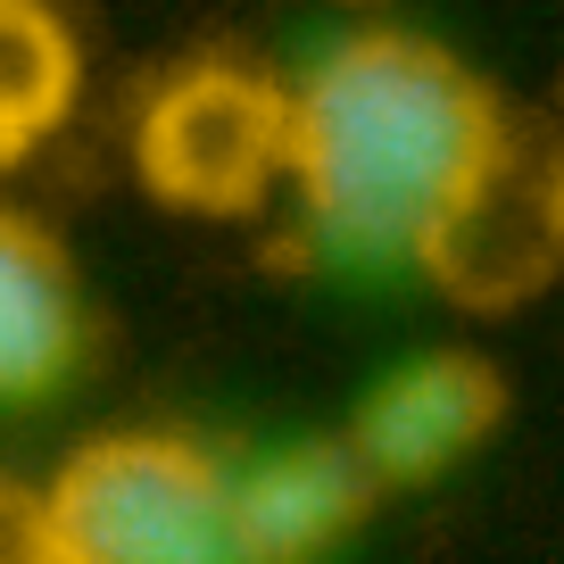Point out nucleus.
Masks as SVG:
<instances>
[{
    "mask_svg": "<svg viewBox=\"0 0 564 564\" xmlns=\"http://www.w3.org/2000/svg\"><path fill=\"white\" fill-rule=\"evenodd\" d=\"M498 91L465 58L423 34H357L307 67L291 91V159L300 208L324 249L340 258H415L441 208L490 159Z\"/></svg>",
    "mask_w": 564,
    "mask_h": 564,
    "instance_id": "obj_1",
    "label": "nucleus"
},
{
    "mask_svg": "<svg viewBox=\"0 0 564 564\" xmlns=\"http://www.w3.org/2000/svg\"><path fill=\"white\" fill-rule=\"evenodd\" d=\"M225 465L175 432H108L42 490L51 564H241Z\"/></svg>",
    "mask_w": 564,
    "mask_h": 564,
    "instance_id": "obj_2",
    "label": "nucleus"
},
{
    "mask_svg": "<svg viewBox=\"0 0 564 564\" xmlns=\"http://www.w3.org/2000/svg\"><path fill=\"white\" fill-rule=\"evenodd\" d=\"M564 249V166L540 124H498L490 159L465 175V192L441 208V225L415 241V265L457 307H523L547 291Z\"/></svg>",
    "mask_w": 564,
    "mask_h": 564,
    "instance_id": "obj_3",
    "label": "nucleus"
},
{
    "mask_svg": "<svg viewBox=\"0 0 564 564\" xmlns=\"http://www.w3.org/2000/svg\"><path fill=\"white\" fill-rule=\"evenodd\" d=\"M291 159V91L249 67H192L141 108L133 166L166 208L249 216Z\"/></svg>",
    "mask_w": 564,
    "mask_h": 564,
    "instance_id": "obj_4",
    "label": "nucleus"
},
{
    "mask_svg": "<svg viewBox=\"0 0 564 564\" xmlns=\"http://www.w3.org/2000/svg\"><path fill=\"white\" fill-rule=\"evenodd\" d=\"M498 415H507L498 366H481V357H465V349H441V357L399 366L373 390L357 432H349V448L366 457V474L382 481V490L390 481H432L457 457H474Z\"/></svg>",
    "mask_w": 564,
    "mask_h": 564,
    "instance_id": "obj_5",
    "label": "nucleus"
},
{
    "mask_svg": "<svg viewBox=\"0 0 564 564\" xmlns=\"http://www.w3.org/2000/svg\"><path fill=\"white\" fill-rule=\"evenodd\" d=\"M373 490H382V481L366 474V457H357L349 441L274 448V457L249 465L241 481H225L232 547H241V564H316L366 523Z\"/></svg>",
    "mask_w": 564,
    "mask_h": 564,
    "instance_id": "obj_6",
    "label": "nucleus"
},
{
    "mask_svg": "<svg viewBox=\"0 0 564 564\" xmlns=\"http://www.w3.org/2000/svg\"><path fill=\"white\" fill-rule=\"evenodd\" d=\"M84 357V282L34 216L0 208V406L58 390Z\"/></svg>",
    "mask_w": 564,
    "mask_h": 564,
    "instance_id": "obj_7",
    "label": "nucleus"
},
{
    "mask_svg": "<svg viewBox=\"0 0 564 564\" xmlns=\"http://www.w3.org/2000/svg\"><path fill=\"white\" fill-rule=\"evenodd\" d=\"M75 108V34L51 0H0V133L34 150Z\"/></svg>",
    "mask_w": 564,
    "mask_h": 564,
    "instance_id": "obj_8",
    "label": "nucleus"
},
{
    "mask_svg": "<svg viewBox=\"0 0 564 564\" xmlns=\"http://www.w3.org/2000/svg\"><path fill=\"white\" fill-rule=\"evenodd\" d=\"M0 564H51V540H42V498L0 481Z\"/></svg>",
    "mask_w": 564,
    "mask_h": 564,
    "instance_id": "obj_9",
    "label": "nucleus"
},
{
    "mask_svg": "<svg viewBox=\"0 0 564 564\" xmlns=\"http://www.w3.org/2000/svg\"><path fill=\"white\" fill-rule=\"evenodd\" d=\"M25 159V150H18V141H9V133H0V175H9V166H18Z\"/></svg>",
    "mask_w": 564,
    "mask_h": 564,
    "instance_id": "obj_10",
    "label": "nucleus"
}]
</instances>
